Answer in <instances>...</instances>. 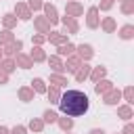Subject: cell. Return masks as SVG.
<instances>
[{
    "mask_svg": "<svg viewBox=\"0 0 134 134\" xmlns=\"http://www.w3.org/2000/svg\"><path fill=\"white\" fill-rule=\"evenodd\" d=\"M59 107H61V111H63L65 115H69V117H80V115H84V113L88 111L90 103H88V96H86L84 92H80V90H67V92L61 96Z\"/></svg>",
    "mask_w": 134,
    "mask_h": 134,
    "instance_id": "6da1fadb",
    "label": "cell"
}]
</instances>
